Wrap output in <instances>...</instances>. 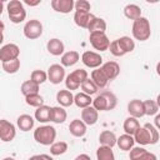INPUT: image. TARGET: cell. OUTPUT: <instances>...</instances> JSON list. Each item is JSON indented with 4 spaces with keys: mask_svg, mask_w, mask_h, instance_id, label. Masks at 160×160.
<instances>
[{
    "mask_svg": "<svg viewBox=\"0 0 160 160\" xmlns=\"http://www.w3.org/2000/svg\"><path fill=\"white\" fill-rule=\"evenodd\" d=\"M135 142L139 145H154L159 141V130L150 122H146L144 126H140L134 134Z\"/></svg>",
    "mask_w": 160,
    "mask_h": 160,
    "instance_id": "obj_1",
    "label": "cell"
},
{
    "mask_svg": "<svg viewBox=\"0 0 160 160\" xmlns=\"http://www.w3.org/2000/svg\"><path fill=\"white\" fill-rule=\"evenodd\" d=\"M118 104V99L115 96L114 92L104 90L101 91L99 95H96V98L92 100V106L98 110V111H108V110H112L116 108Z\"/></svg>",
    "mask_w": 160,
    "mask_h": 160,
    "instance_id": "obj_2",
    "label": "cell"
},
{
    "mask_svg": "<svg viewBox=\"0 0 160 160\" xmlns=\"http://www.w3.org/2000/svg\"><path fill=\"white\" fill-rule=\"evenodd\" d=\"M131 32L134 39L139 40V41H146L150 35H151V28H150V21L148 20V18H139L132 22V28H131Z\"/></svg>",
    "mask_w": 160,
    "mask_h": 160,
    "instance_id": "obj_3",
    "label": "cell"
},
{
    "mask_svg": "<svg viewBox=\"0 0 160 160\" xmlns=\"http://www.w3.org/2000/svg\"><path fill=\"white\" fill-rule=\"evenodd\" d=\"M55 138H56V130L54 126L50 125L39 126L34 131L35 141L41 145H52L55 142Z\"/></svg>",
    "mask_w": 160,
    "mask_h": 160,
    "instance_id": "obj_4",
    "label": "cell"
},
{
    "mask_svg": "<svg viewBox=\"0 0 160 160\" xmlns=\"http://www.w3.org/2000/svg\"><path fill=\"white\" fill-rule=\"evenodd\" d=\"M6 10L10 21L14 24H20L26 18V10L20 0H10L6 5Z\"/></svg>",
    "mask_w": 160,
    "mask_h": 160,
    "instance_id": "obj_5",
    "label": "cell"
},
{
    "mask_svg": "<svg viewBox=\"0 0 160 160\" xmlns=\"http://www.w3.org/2000/svg\"><path fill=\"white\" fill-rule=\"evenodd\" d=\"M86 79H89L88 78V71L84 70V69H76L65 78V86L70 91L71 90H78Z\"/></svg>",
    "mask_w": 160,
    "mask_h": 160,
    "instance_id": "obj_6",
    "label": "cell"
},
{
    "mask_svg": "<svg viewBox=\"0 0 160 160\" xmlns=\"http://www.w3.org/2000/svg\"><path fill=\"white\" fill-rule=\"evenodd\" d=\"M91 46L98 51H106L110 46V40L105 32H91L89 36Z\"/></svg>",
    "mask_w": 160,
    "mask_h": 160,
    "instance_id": "obj_7",
    "label": "cell"
},
{
    "mask_svg": "<svg viewBox=\"0 0 160 160\" xmlns=\"http://www.w3.org/2000/svg\"><path fill=\"white\" fill-rule=\"evenodd\" d=\"M24 35L30 40H35L40 38L42 35V24L36 19L29 20L24 26Z\"/></svg>",
    "mask_w": 160,
    "mask_h": 160,
    "instance_id": "obj_8",
    "label": "cell"
},
{
    "mask_svg": "<svg viewBox=\"0 0 160 160\" xmlns=\"http://www.w3.org/2000/svg\"><path fill=\"white\" fill-rule=\"evenodd\" d=\"M20 55V48L16 44H6L4 46H1L0 49V60L1 62H8L11 60H16L19 59Z\"/></svg>",
    "mask_w": 160,
    "mask_h": 160,
    "instance_id": "obj_9",
    "label": "cell"
},
{
    "mask_svg": "<svg viewBox=\"0 0 160 160\" xmlns=\"http://www.w3.org/2000/svg\"><path fill=\"white\" fill-rule=\"evenodd\" d=\"M64 79H65V69H64L62 65H60V64H52V65L49 66V69H48V80L51 84L58 85Z\"/></svg>",
    "mask_w": 160,
    "mask_h": 160,
    "instance_id": "obj_10",
    "label": "cell"
},
{
    "mask_svg": "<svg viewBox=\"0 0 160 160\" xmlns=\"http://www.w3.org/2000/svg\"><path fill=\"white\" fill-rule=\"evenodd\" d=\"M15 136H16L15 125L5 119L0 120V139L4 142H9V141L14 140Z\"/></svg>",
    "mask_w": 160,
    "mask_h": 160,
    "instance_id": "obj_11",
    "label": "cell"
},
{
    "mask_svg": "<svg viewBox=\"0 0 160 160\" xmlns=\"http://www.w3.org/2000/svg\"><path fill=\"white\" fill-rule=\"evenodd\" d=\"M81 61L85 66H88L90 69H98L102 64V58L100 54L88 50L81 55Z\"/></svg>",
    "mask_w": 160,
    "mask_h": 160,
    "instance_id": "obj_12",
    "label": "cell"
},
{
    "mask_svg": "<svg viewBox=\"0 0 160 160\" xmlns=\"http://www.w3.org/2000/svg\"><path fill=\"white\" fill-rule=\"evenodd\" d=\"M94 18H95V15H92L89 11H75V14H74L75 24L82 29H88Z\"/></svg>",
    "mask_w": 160,
    "mask_h": 160,
    "instance_id": "obj_13",
    "label": "cell"
},
{
    "mask_svg": "<svg viewBox=\"0 0 160 160\" xmlns=\"http://www.w3.org/2000/svg\"><path fill=\"white\" fill-rule=\"evenodd\" d=\"M51 8L56 12L69 14L75 8V1L74 0H52L51 1Z\"/></svg>",
    "mask_w": 160,
    "mask_h": 160,
    "instance_id": "obj_14",
    "label": "cell"
},
{
    "mask_svg": "<svg viewBox=\"0 0 160 160\" xmlns=\"http://www.w3.org/2000/svg\"><path fill=\"white\" fill-rule=\"evenodd\" d=\"M102 72L105 74V76L108 78V80H114L115 78H118V75L120 74V66L116 61H108L105 64H102L101 66Z\"/></svg>",
    "mask_w": 160,
    "mask_h": 160,
    "instance_id": "obj_15",
    "label": "cell"
},
{
    "mask_svg": "<svg viewBox=\"0 0 160 160\" xmlns=\"http://www.w3.org/2000/svg\"><path fill=\"white\" fill-rule=\"evenodd\" d=\"M128 111L130 116H134L136 119L141 118L145 115V109H144V101L139 99H134L128 104Z\"/></svg>",
    "mask_w": 160,
    "mask_h": 160,
    "instance_id": "obj_16",
    "label": "cell"
},
{
    "mask_svg": "<svg viewBox=\"0 0 160 160\" xmlns=\"http://www.w3.org/2000/svg\"><path fill=\"white\" fill-rule=\"evenodd\" d=\"M99 119V111L94 106H88L81 110V120L86 125H94L96 124Z\"/></svg>",
    "mask_w": 160,
    "mask_h": 160,
    "instance_id": "obj_17",
    "label": "cell"
},
{
    "mask_svg": "<svg viewBox=\"0 0 160 160\" xmlns=\"http://www.w3.org/2000/svg\"><path fill=\"white\" fill-rule=\"evenodd\" d=\"M86 124L80 119H74L69 125V131L75 138H81L86 134Z\"/></svg>",
    "mask_w": 160,
    "mask_h": 160,
    "instance_id": "obj_18",
    "label": "cell"
},
{
    "mask_svg": "<svg viewBox=\"0 0 160 160\" xmlns=\"http://www.w3.org/2000/svg\"><path fill=\"white\" fill-rule=\"evenodd\" d=\"M46 49L48 51L54 55V56H59V55H62L64 54V50H65V46H64V42L60 40V39H50L46 44Z\"/></svg>",
    "mask_w": 160,
    "mask_h": 160,
    "instance_id": "obj_19",
    "label": "cell"
},
{
    "mask_svg": "<svg viewBox=\"0 0 160 160\" xmlns=\"http://www.w3.org/2000/svg\"><path fill=\"white\" fill-rule=\"evenodd\" d=\"M56 101L60 104V106L62 108H68L74 104V95L70 90H59L56 94Z\"/></svg>",
    "mask_w": 160,
    "mask_h": 160,
    "instance_id": "obj_20",
    "label": "cell"
},
{
    "mask_svg": "<svg viewBox=\"0 0 160 160\" xmlns=\"http://www.w3.org/2000/svg\"><path fill=\"white\" fill-rule=\"evenodd\" d=\"M134 144H135V139L132 135H129V134L120 135L118 138V141H116V145L122 151H130L134 148Z\"/></svg>",
    "mask_w": 160,
    "mask_h": 160,
    "instance_id": "obj_21",
    "label": "cell"
},
{
    "mask_svg": "<svg viewBox=\"0 0 160 160\" xmlns=\"http://www.w3.org/2000/svg\"><path fill=\"white\" fill-rule=\"evenodd\" d=\"M51 110L52 108L48 106V105H42L40 108H38L35 110V120H38L39 122H48L51 121Z\"/></svg>",
    "mask_w": 160,
    "mask_h": 160,
    "instance_id": "obj_22",
    "label": "cell"
},
{
    "mask_svg": "<svg viewBox=\"0 0 160 160\" xmlns=\"http://www.w3.org/2000/svg\"><path fill=\"white\" fill-rule=\"evenodd\" d=\"M34 118L28 114H22L16 119V125L21 131H29L34 128Z\"/></svg>",
    "mask_w": 160,
    "mask_h": 160,
    "instance_id": "obj_23",
    "label": "cell"
},
{
    "mask_svg": "<svg viewBox=\"0 0 160 160\" xmlns=\"http://www.w3.org/2000/svg\"><path fill=\"white\" fill-rule=\"evenodd\" d=\"M116 141H118L116 135H115L112 131H110V130H104V131L100 134V136H99V142H100V145H102V146L112 148V146L116 145Z\"/></svg>",
    "mask_w": 160,
    "mask_h": 160,
    "instance_id": "obj_24",
    "label": "cell"
},
{
    "mask_svg": "<svg viewBox=\"0 0 160 160\" xmlns=\"http://www.w3.org/2000/svg\"><path fill=\"white\" fill-rule=\"evenodd\" d=\"M91 80L95 82V85L99 89H104L108 85V82H109V80L105 76V74L102 72L101 68H98V69H95V70L91 71Z\"/></svg>",
    "mask_w": 160,
    "mask_h": 160,
    "instance_id": "obj_25",
    "label": "cell"
},
{
    "mask_svg": "<svg viewBox=\"0 0 160 160\" xmlns=\"http://www.w3.org/2000/svg\"><path fill=\"white\" fill-rule=\"evenodd\" d=\"M122 128H124V131L125 134H129V135H132L136 132V130L140 128V122L134 116H129L124 120V124H122Z\"/></svg>",
    "mask_w": 160,
    "mask_h": 160,
    "instance_id": "obj_26",
    "label": "cell"
},
{
    "mask_svg": "<svg viewBox=\"0 0 160 160\" xmlns=\"http://www.w3.org/2000/svg\"><path fill=\"white\" fill-rule=\"evenodd\" d=\"M79 59H80V55L78 51H75V50L66 51L61 55V65L62 66H72L79 61Z\"/></svg>",
    "mask_w": 160,
    "mask_h": 160,
    "instance_id": "obj_27",
    "label": "cell"
},
{
    "mask_svg": "<svg viewBox=\"0 0 160 160\" xmlns=\"http://www.w3.org/2000/svg\"><path fill=\"white\" fill-rule=\"evenodd\" d=\"M74 104L78 106V108H81V109H85L88 106H91L92 104V99L90 95L85 94V92H78L76 95H74Z\"/></svg>",
    "mask_w": 160,
    "mask_h": 160,
    "instance_id": "obj_28",
    "label": "cell"
},
{
    "mask_svg": "<svg viewBox=\"0 0 160 160\" xmlns=\"http://www.w3.org/2000/svg\"><path fill=\"white\" fill-rule=\"evenodd\" d=\"M124 15L130 19V20H136L139 18H141V9L139 5L136 4H128L125 8H124Z\"/></svg>",
    "mask_w": 160,
    "mask_h": 160,
    "instance_id": "obj_29",
    "label": "cell"
},
{
    "mask_svg": "<svg viewBox=\"0 0 160 160\" xmlns=\"http://www.w3.org/2000/svg\"><path fill=\"white\" fill-rule=\"evenodd\" d=\"M39 84L34 82L32 80H26L21 84V94L24 96H29V95H32V94H39Z\"/></svg>",
    "mask_w": 160,
    "mask_h": 160,
    "instance_id": "obj_30",
    "label": "cell"
},
{
    "mask_svg": "<svg viewBox=\"0 0 160 160\" xmlns=\"http://www.w3.org/2000/svg\"><path fill=\"white\" fill-rule=\"evenodd\" d=\"M68 118L66 110L62 106H54L51 110V121L55 124H62Z\"/></svg>",
    "mask_w": 160,
    "mask_h": 160,
    "instance_id": "obj_31",
    "label": "cell"
},
{
    "mask_svg": "<svg viewBox=\"0 0 160 160\" xmlns=\"http://www.w3.org/2000/svg\"><path fill=\"white\" fill-rule=\"evenodd\" d=\"M96 160H115L112 148L100 145L96 150Z\"/></svg>",
    "mask_w": 160,
    "mask_h": 160,
    "instance_id": "obj_32",
    "label": "cell"
},
{
    "mask_svg": "<svg viewBox=\"0 0 160 160\" xmlns=\"http://www.w3.org/2000/svg\"><path fill=\"white\" fill-rule=\"evenodd\" d=\"M88 30H89L90 34L91 32H105V30H106V22H105L104 19L95 16L92 19V21L90 22Z\"/></svg>",
    "mask_w": 160,
    "mask_h": 160,
    "instance_id": "obj_33",
    "label": "cell"
},
{
    "mask_svg": "<svg viewBox=\"0 0 160 160\" xmlns=\"http://www.w3.org/2000/svg\"><path fill=\"white\" fill-rule=\"evenodd\" d=\"M118 42H119V45L121 46V49L125 54L131 52L135 49V41L130 36H121V38L118 39Z\"/></svg>",
    "mask_w": 160,
    "mask_h": 160,
    "instance_id": "obj_34",
    "label": "cell"
},
{
    "mask_svg": "<svg viewBox=\"0 0 160 160\" xmlns=\"http://www.w3.org/2000/svg\"><path fill=\"white\" fill-rule=\"evenodd\" d=\"M1 68L6 74H15L20 69V60L16 59V60H11L8 62H1Z\"/></svg>",
    "mask_w": 160,
    "mask_h": 160,
    "instance_id": "obj_35",
    "label": "cell"
},
{
    "mask_svg": "<svg viewBox=\"0 0 160 160\" xmlns=\"http://www.w3.org/2000/svg\"><path fill=\"white\" fill-rule=\"evenodd\" d=\"M68 151V144L65 141H56L52 145H50V152L51 155H62Z\"/></svg>",
    "mask_w": 160,
    "mask_h": 160,
    "instance_id": "obj_36",
    "label": "cell"
},
{
    "mask_svg": "<svg viewBox=\"0 0 160 160\" xmlns=\"http://www.w3.org/2000/svg\"><path fill=\"white\" fill-rule=\"evenodd\" d=\"M81 90H82V92H85V94H88V95H94V94H96L98 92V90H99V88L95 85V82L91 80V79H86L82 84H81Z\"/></svg>",
    "mask_w": 160,
    "mask_h": 160,
    "instance_id": "obj_37",
    "label": "cell"
},
{
    "mask_svg": "<svg viewBox=\"0 0 160 160\" xmlns=\"http://www.w3.org/2000/svg\"><path fill=\"white\" fill-rule=\"evenodd\" d=\"M25 102L30 106H34V108H40L44 105V99L40 94H32V95H29V96H25Z\"/></svg>",
    "mask_w": 160,
    "mask_h": 160,
    "instance_id": "obj_38",
    "label": "cell"
},
{
    "mask_svg": "<svg viewBox=\"0 0 160 160\" xmlns=\"http://www.w3.org/2000/svg\"><path fill=\"white\" fill-rule=\"evenodd\" d=\"M30 80H32L36 84H44L48 80V72H45L44 70H34L30 75Z\"/></svg>",
    "mask_w": 160,
    "mask_h": 160,
    "instance_id": "obj_39",
    "label": "cell"
},
{
    "mask_svg": "<svg viewBox=\"0 0 160 160\" xmlns=\"http://www.w3.org/2000/svg\"><path fill=\"white\" fill-rule=\"evenodd\" d=\"M144 109H145V115L152 116V115L158 114L159 106H158L156 101H154V100H145L144 101Z\"/></svg>",
    "mask_w": 160,
    "mask_h": 160,
    "instance_id": "obj_40",
    "label": "cell"
},
{
    "mask_svg": "<svg viewBox=\"0 0 160 160\" xmlns=\"http://www.w3.org/2000/svg\"><path fill=\"white\" fill-rule=\"evenodd\" d=\"M109 50H110V52H111L114 56H124V55H125V52L122 51L121 46H120V45H119V42H118V39L110 42Z\"/></svg>",
    "mask_w": 160,
    "mask_h": 160,
    "instance_id": "obj_41",
    "label": "cell"
},
{
    "mask_svg": "<svg viewBox=\"0 0 160 160\" xmlns=\"http://www.w3.org/2000/svg\"><path fill=\"white\" fill-rule=\"evenodd\" d=\"M91 5L86 0H78L75 2V11H89L90 12Z\"/></svg>",
    "mask_w": 160,
    "mask_h": 160,
    "instance_id": "obj_42",
    "label": "cell"
},
{
    "mask_svg": "<svg viewBox=\"0 0 160 160\" xmlns=\"http://www.w3.org/2000/svg\"><path fill=\"white\" fill-rule=\"evenodd\" d=\"M131 160H158V158H156L155 154L149 152V151L146 150V151H144L142 154H140L139 156H136V158H134V159H131Z\"/></svg>",
    "mask_w": 160,
    "mask_h": 160,
    "instance_id": "obj_43",
    "label": "cell"
},
{
    "mask_svg": "<svg viewBox=\"0 0 160 160\" xmlns=\"http://www.w3.org/2000/svg\"><path fill=\"white\" fill-rule=\"evenodd\" d=\"M154 126L160 130V114H156L155 115V119H154Z\"/></svg>",
    "mask_w": 160,
    "mask_h": 160,
    "instance_id": "obj_44",
    "label": "cell"
},
{
    "mask_svg": "<svg viewBox=\"0 0 160 160\" xmlns=\"http://www.w3.org/2000/svg\"><path fill=\"white\" fill-rule=\"evenodd\" d=\"M74 160H91V159H90V156H89L88 154H80V155H78Z\"/></svg>",
    "mask_w": 160,
    "mask_h": 160,
    "instance_id": "obj_45",
    "label": "cell"
},
{
    "mask_svg": "<svg viewBox=\"0 0 160 160\" xmlns=\"http://www.w3.org/2000/svg\"><path fill=\"white\" fill-rule=\"evenodd\" d=\"M41 1L40 0H36V1H29V0H25V4L26 5H30V6H35V5H39Z\"/></svg>",
    "mask_w": 160,
    "mask_h": 160,
    "instance_id": "obj_46",
    "label": "cell"
},
{
    "mask_svg": "<svg viewBox=\"0 0 160 160\" xmlns=\"http://www.w3.org/2000/svg\"><path fill=\"white\" fill-rule=\"evenodd\" d=\"M41 159L42 160H54L50 155H46V154H41Z\"/></svg>",
    "mask_w": 160,
    "mask_h": 160,
    "instance_id": "obj_47",
    "label": "cell"
},
{
    "mask_svg": "<svg viewBox=\"0 0 160 160\" xmlns=\"http://www.w3.org/2000/svg\"><path fill=\"white\" fill-rule=\"evenodd\" d=\"M29 160H42V159H41V155H32Z\"/></svg>",
    "mask_w": 160,
    "mask_h": 160,
    "instance_id": "obj_48",
    "label": "cell"
},
{
    "mask_svg": "<svg viewBox=\"0 0 160 160\" xmlns=\"http://www.w3.org/2000/svg\"><path fill=\"white\" fill-rule=\"evenodd\" d=\"M156 74L160 76V61L156 64Z\"/></svg>",
    "mask_w": 160,
    "mask_h": 160,
    "instance_id": "obj_49",
    "label": "cell"
},
{
    "mask_svg": "<svg viewBox=\"0 0 160 160\" xmlns=\"http://www.w3.org/2000/svg\"><path fill=\"white\" fill-rule=\"evenodd\" d=\"M156 104H158V106L160 108V94H159L158 98H156Z\"/></svg>",
    "mask_w": 160,
    "mask_h": 160,
    "instance_id": "obj_50",
    "label": "cell"
},
{
    "mask_svg": "<svg viewBox=\"0 0 160 160\" xmlns=\"http://www.w3.org/2000/svg\"><path fill=\"white\" fill-rule=\"evenodd\" d=\"M2 160H15V159H14V158H9V156H8V158H4Z\"/></svg>",
    "mask_w": 160,
    "mask_h": 160,
    "instance_id": "obj_51",
    "label": "cell"
}]
</instances>
